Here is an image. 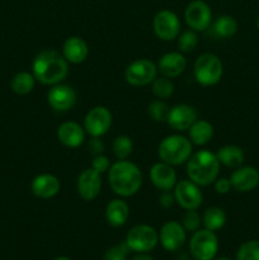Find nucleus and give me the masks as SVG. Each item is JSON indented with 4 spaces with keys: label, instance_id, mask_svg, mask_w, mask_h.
Wrapping results in <instances>:
<instances>
[{
    "label": "nucleus",
    "instance_id": "nucleus-23",
    "mask_svg": "<svg viewBox=\"0 0 259 260\" xmlns=\"http://www.w3.org/2000/svg\"><path fill=\"white\" fill-rule=\"evenodd\" d=\"M130 216V207L122 198L112 200L106 207V220L112 228H121L127 222Z\"/></svg>",
    "mask_w": 259,
    "mask_h": 260
},
{
    "label": "nucleus",
    "instance_id": "nucleus-2",
    "mask_svg": "<svg viewBox=\"0 0 259 260\" xmlns=\"http://www.w3.org/2000/svg\"><path fill=\"white\" fill-rule=\"evenodd\" d=\"M108 183L114 194L121 198L132 197L141 188L142 173L134 162L118 160L109 168Z\"/></svg>",
    "mask_w": 259,
    "mask_h": 260
},
{
    "label": "nucleus",
    "instance_id": "nucleus-19",
    "mask_svg": "<svg viewBox=\"0 0 259 260\" xmlns=\"http://www.w3.org/2000/svg\"><path fill=\"white\" fill-rule=\"evenodd\" d=\"M60 188L61 184L58 178L53 174H48V173L38 174L37 177L33 178L32 183H30L32 193L41 200L53 198L60 192Z\"/></svg>",
    "mask_w": 259,
    "mask_h": 260
},
{
    "label": "nucleus",
    "instance_id": "nucleus-43",
    "mask_svg": "<svg viewBox=\"0 0 259 260\" xmlns=\"http://www.w3.org/2000/svg\"><path fill=\"white\" fill-rule=\"evenodd\" d=\"M256 28H258V30H259V15H258V18H256Z\"/></svg>",
    "mask_w": 259,
    "mask_h": 260
},
{
    "label": "nucleus",
    "instance_id": "nucleus-4",
    "mask_svg": "<svg viewBox=\"0 0 259 260\" xmlns=\"http://www.w3.org/2000/svg\"><path fill=\"white\" fill-rule=\"evenodd\" d=\"M193 154L192 142L182 135H170L161 140L157 149L160 160L169 165H182Z\"/></svg>",
    "mask_w": 259,
    "mask_h": 260
},
{
    "label": "nucleus",
    "instance_id": "nucleus-14",
    "mask_svg": "<svg viewBox=\"0 0 259 260\" xmlns=\"http://www.w3.org/2000/svg\"><path fill=\"white\" fill-rule=\"evenodd\" d=\"M76 91L70 85L56 84L51 86L47 93V102L51 108L57 112H68L76 104Z\"/></svg>",
    "mask_w": 259,
    "mask_h": 260
},
{
    "label": "nucleus",
    "instance_id": "nucleus-9",
    "mask_svg": "<svg viewBox=\"0 0 259 260\" xmlns=\"http://www.w3.org/2000/svg\"><path fill=\"white\" fill-rule=\"evenodd\" d=\"M152 28L157 38L161 41H173L180 33V20L174 12L169 9L160 10L155 14Z\"/></svg>",
    "mask_w": 259,
    "mask_h": 260
},
{
    "label": "nucleus",
    "instance_id": "nucleus-42",
    "mask_svg": "<svg viewBox=\"0 0 259 260\" xmlns=\"http://www.w3.org/2000/svg\"><path fill=\"white\" fill-rule=\"evenodd\" d=\"M212 260H231V259H229V258H225V256H222V258H217V259H215V258H213Z\"/></svg>",
    "mask_w": 259,
    "mask_h": 260
},
{
    "label": "nucleus",
    "instance_id": "nucleus-31",
    "mask_svg": "<svg viewBox=\"0 0 259 260\" xmlns=\"http://www.w3.org/2000/svg\"><path fill=\"white\" fill-rule=\"evenodd\" d=\"M178 50L182 53H189L196 50L198 46L197 32L193 29L184 30L178 36Z\"/></svg>",
    "mask_w": 259,
    "mask_h": 260
},
{
    "label": "nucleus",
    "instance_id": "nucleus-27",
    "mask_svg": "<svg viewBox=\"0 0 259 260\" xmlns=\"http://www.w3.org/2000/svg\"><path fill=\"white\" fill-rule=\"evenodd\" d=\"M36 78L28 71H19L10 80V88L18 95H27L35 89Z\"/></svg>",
    "mask_w": 259,
    "mask_h": 260
},
{
    "label": "nucleus",
    "instance_id": "nucleus-33",
    "mask_svg": "<svg viewBox=\"0 0 259 260\" xmlns=\"http://www.w3.org/2000/svg\"><path fill=\"white\" fill-rule=\"evenodd\" d=\"M236 260H259V240L241 244L236 251Z\"/></svg>",
    "mask_w": 259,
    "mask_h": 260
},
{
    "label": "nucleus",
    "instance_id": "nucleus-15",
    "mask_svg": "<svg viewBox=\"0 0 259 260\" xmlns=\"http://www.w3.org/2000/svg\"><path fill=\"white\" fill-rule=\"evenodd\" d=\"M185 239V230L182 226V223L177 221H168L164 223L160 230L159 240L163 248L168 251H177L184 245Z\"/></svg>",
    "mask_w": 259,
    "mask_h": 260
},
{
    "label": "nucleus",
    "instance_id": "nucleus-11",
    "mask_svg": "<svg viewBox=\"0 0 259 260\" xmlns=\"http://www.w3.org/2000/svg\"><path fill=\"white\" fill-rule=\"evenodd\" d=\"M184 18L190 29L196 32H202L211 25L212 12L207 3L203 0H193L185 8Z\"/></svg>",
    "mask_w": 259,
    "mask_h": 260
},
{
    "label": "nucleus",
    "instance_id": "nucleus-26",
    "mask_svg": "<svg viewBox=\"0 0 259 260\" xmlns=\"http://www.w3.org/2000/svg\"><path fill=\"white\" fill-rule=\"evenodd\" d=\"M211 28H212V32L216 37L228 40V38L235 36L236 30H238V22L231 15H221L213 22Z\"/></svg>",
    "mask_w": 259,
    "mask_h": 260
},
{
    "label": "nucleus",
    "instance_id": "nucleus-34",
    "mask_svg": "<svg viewBox=\"0 0 259 260\" xmlns=\"http://www.w3.org/2000/svg\"><path fill=\"white\" fill-rule=\"evenodd\" d=\"M201 222H202V217L197 212V210H188L183 215L182 226L184 228L185 231L196 233L197 230H200Z\"/></svg>",
    "mask_w": 259,
    "mask_h": 260
},
{
    "label": "nucleus",
    "instance_id": "nucleus-30",
    "mask_svg": "<svg viewBox=\"0 0 259 260\" xmlns=\"http://www.w3.org/2000/svg\"><path fill=\"white\" fill-rule=\"evenodd\" d=\"M112 149H113V154L117 159L127 160L130 155L132 154V150H134V144H132L131 137L126 136V135L116 137L113 145H112Z\"/></svg>",
    "mask_w": 259,
    "mask_h": 260
},
{
    "label": "nucleus",
    "instance_id": "nucleus-3",
    "mask_svg": "<svg viewBox=\"0 0 259 260\" xmlns=\"http://www.w3.org/2000/svg\"><path fill=\"white\" fill-rule=\"evenodd\" d=\"M220 161L213 152L208 150H200L190 155L187 161V175L193 183L200 187H206L218 178Z\"/></svg>",
    "mask_w": 259,
    "mask_h": 260
},
{
    "label": "nucleus",
    "instance_id": "nucleus-38",
    "mask_svg": "<svg viewBox=\"0 0 259 260\" xmlns=\"http://www.w3.org/2000/svg\"><path fill=\"white\" fill-rule=\"evenodd\" d=\"M159 203L163 208L173 207L175 203L174 193H172L170 190H163L159 197Z\"/></svg>",
    "mask_w": 259,
    "mask_h": 260
},
{
    "label": "nucleus",
    "instance_id": "nucleus-37",
    "mask_svg": "<svg viewBox=\"0 0 259 260\" xmlns=\"http://www.w3.org/2000/svg\"><path fill=\"white\" fill-rule=\"evenodd\" d=\"M231 183L228 178H217L215 180V190L218 194H228L231 190Z\"/></svg>",
    "mask_w": 259,
    "mask_h": 260
},
{
    "label": "nucleus",
    "instance_id": "nucleus-18",
    "mask_svg": "<svg viewBox=\"0 0 259 260\" xmlns=\"http://www.w3.org/2000/svg\"><path fill=\"white\" fill-rule=\"evenodd\" d=\"M150 180L159 190H172L177 184V173L173 165L164 161L156 162L150 169Z\"/></svg>",
    "mask_w": 259,
    "mask_h": 260
},
{
    "label": "nucleus",
    "instance_id": "nucleus-6",
    "mask_svg": "<svg viewBox=\"0 0 259 260\" xmlns=\"http://www.w3.org/2000/svg\"><path fill=\"white\" fill-rule=\"evenodd\" d=\"M218 250V239L215 231L202 229L193 233L189 241L190 255L195 260H212Z\"/></svg>",
    "mask_w": 259,
    "mask_h": 260
},
{
    "label": "nucleus",
    "instance_id": "nucleus-36",
    "mask_svg": "<svg viewBox=\"0 0 259 260\" xmlns=\"http://www.w3.org/2000/svg\"><path fill=\"white\" fill-rule=\"evenodd\" d=\"M111 168V162H109L108 157L106 155H95L93 157V161H91V169H94L95 172H98L99 174H103L107 170Z\"/></svg>",
    "mask_w": 259,
    "mask_h": 260
},
{
    "label": "nucleus",
    "instance_id": "nucleus-41",
    "mask_svg": "<svg viewBox=\"0 0 259 260\" xmlns=\"http://www.w3.org/2000/svg\"><path fill=\"white\" fill-rule=\"evenodd\" d=\"M53 260H71V259L66 258V256H58V258H56V259H53Z\"/></svg>",
    "mask_w": 259,
    "mask_h": 260
},
{
    "label": "nucleus",
    "instance_id": "nucleus-24",
    "mask_svg": "<svg viewBox=\"0 0 259 260\" xmlns=\"http://www.w3.org/2000/svg\"><path fill=\"white\" fill-rule=\"evenodd\" d=\"M216 156L221 165L230 168V169H236V168L241 167L245 160L244 150L236 145H225V146L220 147L216 152Z\"/></svg>",
    "mask_w": 259,
    "mask_h": 260
},
{
    "label": "nucleus",
    "instance_id": "nucleus-35",
    "mask_svg": "<svg viewBox=\"0 0 259 260\" xmlns=\"http://www.w3.org/2000/svg\"><path fill=\"white\" fill-rule=\"evenodd\" d=\"M130 251L131 250L127 246L126 241H123L109 248L104 254V260H126Z\"/></svg>",
    "mask_w": 259,
    "mask_h": 260
},
{
    "label": "nucleus",
    "instance_id": "nucleus-21",
    "mask_svg": "<svg viewBox=\"0 0 259 260\" xmlns=\"http://www.w3.org/2000/svg\"><path fill=\"white\" fill-rule=\"evenodd\" d=\"M58 141L66 147L76 149L80 145H83L85 140V129L74 121H66L61 123L57 128Z\"/></svg>",
    "mask_w": 259,
    "mask_h": 260
},
{
    "label": "nucleus",
    "instance_id": "nucleus-39",
    "mask_svg": "<svg viewBox=\"0 0 259 260\" xmlns=\"http://www.w3.org/2000/svg\"><path fill=\"white\" fill-rule=\"evenodd\" d=\"M89 150H90V152L94 156L103 154L104 144L102 142L101 137H91V140L89 141Z\"/></svg>",
    "mask_w": 259,
    "mask_h": 260
},
{
    "label": "nucleus",
    "instance_id": "nucleus-29",
    "mask_svg": "<svg viewBox=\"0 0 259 260\" xmlns=\"http://www.w3.org/2000/svg\"><path fill=\"white\" fill-rule=\"evenodd\" d=\"M151 90L157 99H168L174 93V84L169 78L161 75L160 78L154 79L151 83Z\"/></svg>",
    "mask_w": 259,
    "mask_h": 260
},
{
    "label": "nucleus",
    "instance_id": "nucleus-32",
    "mask_svg": "<svg viewBox=\"0 0 259 260\" xmlns=\"http://www.w3.org/2000/svg\"><path fill=\"white\" fill-rule=\"evenodd\" d=\"M170 108L163 99H155L150 102L147 107V113L150 118L155 122H167L168 114H169Z\"/></svg>",
    "mask_w": 259,
    "mask_h": 260
},
{
    "label": "nucleus",
    "instance_id": "nucleus-8",
    "mask_svg": "<svg viewBox=\"0 0 259 260\" xmlns=\"http://www.w3.org/2000/svg\"><path fill=\"white\" fill-rule=\"evenodd\" d=\"M157 66L146 58H139L130 63L124 71V79L132 86H145L154 81Z\"/></svg>",
    "mask_w": 259,
    "mask_h": 260
},
{
    "label": "nucleus",
    "instance_id": "nucleus-17",
    "mask_svg": "<svg viewBox=\"0 0 259 260\" xmlns=\"http://www.w3.org/2000/svg\"><path fill=\"white\" fill-rule=\"evenodd\" d=\"M197 121V111L188 104H177L172 107L168 114L167 123L175 131H187Z\"/></svg>",
    "mask_w": 259,
    "mask_h": 260
},
{
    "label": "nucleus",
    "instance_id": "nucleus-40",
    "mask_svg": "<svg viewBox=\"0 0 259 260\" xmlns=\"http://www.w3.org/2000/svg\"><path fill=\"white\" fill-rule=\"evenodd\" d=\"M131 260H154L147 253H137L136 255L132 256Z\"/></svg>",
    "mask_w": 259,
    "mask_h": 260
},
{
    "label": "nucleus",
    "instance_id": "nucleus-1",
    "mask_svg": "<svg viewBox=\"0 0 259 260\" xmlns=\"http://www.w3.org/2000/svg\"><path fill=\"white\" fill-rule=\"evenodd\" d=\"M32 74L43 85L62 83L69 74V62L55 50L41 51L32 62Z\"/></svg>",
    "mask_w": 259,
    "mask_h": 260
},
{
    "label": "nucleus",
    "instance_id": "nucleus-12",
    "mask_svg": "<svg viewBox=\"0 0 259 260\" xmlns=\"http://www.w3.org/2000/svg\"><path fill=\"white\" fill-rule=\"evenodd\" d=\"M112 126V113L103 106H96L86 113L84 129L91 137H102Z\"/></svg>",
    "mask_w": 259,
    "mask_h": 260
},
{
    "label": "nucleus",
    "instance_id": "nucleus-7",
    "mask_svg": "<svg viewBox=\"0 0 259 260\" xmlns=\"http://www.w3.org/2000/svg\"><path fill=\"white\" fill-rule=\"evenodd\" d=\"M126 244L135 253H149L159 243V234L150 225H136L127 233Z\"/></svg>",
    "mask_w": 259,
    "mask_h": 260
},
{
    "label": "nucleus",
    "instance_id": "nucleus-25",
    "mask_svg": "<svg viewBox=\"0 0 259 260\" xmlns=\"http://www.w3.org/2000/svg\"><path fill=\"white\" fill-rule=\"evenodd\" d=\"M188 132H189V140L192 145L203 146L208 144L213 137V126L206 119H197L189 127Z\"/></svg>",
    "mask_w": 259,
    "mask_h": 260
},
{
    "label": "nucleus",
    "instance_id": "nucleus-10",
    "mask_svg": "<svg viewBox=\"0 0 259 260\" xmlns=\"http://www.w3.org/2000/svg\"><path fill=\"white\" fill-rule=\"evenodd\" d=\"M174 197L175 203H178L185 211L198 210L203 201V194L200 189V185L193 183L190 179L177 182L174 187Z\"/></svg>",
    "mask_w": 259,
    "mask_h": 260
},
{
    "label": "nucleus",
    "instance_id": "nucleus-13",
    "mask_svg": "<svg viewBox=\"0 0 259 260\" xmlns=\"http://www.w3.org/2000/svg\"><path fill=\"white\" fill-rule=\"evenodd\" d=\"M102 189V178L98 172L89 168L79 174L76 180V190L81 200L90 202L99 196Z\"/></svg>",
    "mask_w": 259,
    "mask_h": 260
},
{
    "label": "nucleus",
    "instance_id": "nucleus-16",
    "mask_svg": "<svg viewBox=\"0 0 259 260\" xmlns=\"http://www.w3.org/2000/svg\"><path fill=\"white\" fill-rule=\"evenodd\" d=\"M231 187L240 193H248L259 185V172L256 168L246 165L239 167L230 175Z\"/></svg>",
    "mask_w": 259,
    "mask_h": 260
},
{
    "label": "nucleus",
    "instance_id": "nucleus-20",
    "mask_svg": "<svg viewBox=\"0 0 259 260\" xmlns=\"http://www.w3.org/2000/svg\"><path fill=\"white\" fill-rule=\"evenodd\" d=\"M187 68V60L182 52H168L160 57L157 62V71L163 76L169 79L178 78L184 73Z\"/></svg>",
    "mask_w": 259,
    "mask_h": 260
},
{
    "label": "nucleus",
    "instance_id": "nucleus-5",
    "mask_svg": "<svg viewBox=\"0 0 259 260\" xmlns=\"http://www.w3.org/2000/svg\"><path fill=\"white\" fill-rule=\"evenodd\" d=\"M222 61L215 53H203L197 57L193 65V75L196 81L202 86L216 85L222 78Z\"/></svg>",
    "mask_w": 259,
    "mask_h": 260
},
{
    "label": "nucleus",
    "instance_id": "nucleus-22",
    "mask_svg": "<svg viewBox=\"0 0 259 260\" xmlns=\"http://www.w3.org/2000/svg\"><path fill=\"white\" fill-rule=\"evenodd\" d=\"M89 55L88 43L80 37H69L63 42L62 46V56L66 61L70 63H81L86 60Z\"/></svg>",
    "mask_w": 259,
    "mask_h": 260
},
{
    "label": "nucleus",
    "instance_id": "nucleus-28",
    "mask_svg": "<svg viewBox=\"0 0 259 260\" xmlns=\"http://www.w3.org/2000/svg\"><path fill=\"white\" fill-rule=\"evenodd\" d=\"M202 223L205 229L211 231H218L225 226L226 223V213L222 208L220 207H208L203 212Z\"/></svg>",
    "mask_w": 259,
    "mask_h": 260
}]
</instances>
